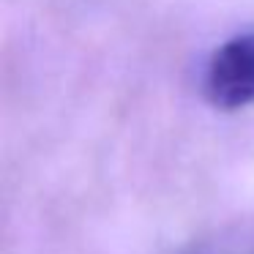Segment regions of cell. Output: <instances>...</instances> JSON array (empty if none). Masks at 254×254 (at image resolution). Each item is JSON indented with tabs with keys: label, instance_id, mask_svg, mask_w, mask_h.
<instances>
[{
	"label": "cell",
	"instance_id": "1",
	"mask_svg": "<svg viewBox=\"0 0 254 254\" xmlns=\"http://www.w3.org/2000/svg\"><path fill=\"white\" fill-rule=\"evenodd\" d=\"M202 93L216 110L254 104V33H241L216 47L205 66Z\"/></svg>",
	"mask_w": 254,
	"mask_h": 254
}]
</instances>
